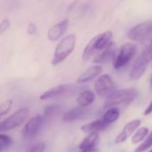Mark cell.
Returning <instances> with one entry per match:
<instances>
[{"label":"cell","mask_w":152,"mask_h":152,"mask_svg":"<svg viewBox=\"0 0 152 152\" xmlns=\"http://www.w3.org/2000/svg\"><path fill=\"white\" fill-rule=\"evenodd\" d=\"M76 101H77L78 106L83 107H87L95 101V94L93 91L89 90L83 91L79 94Z\"/></svg>","instance_id":"ac0fdd59"},{"label":"cell","mask_w":152,"mask_h":152,"mask_svg":"<svg viewBox=\"0 0 152 152\" xmlns=\"http://www.w3.org/2000/svg\"><path fill=\"white\" fill-rule=\"evenodd\" d=\"M102 72V67L101 65H91L89 68H87L77 79V82L79 83H85L88 82L92 81L96 77Z\"/></svg>","instance_id":"4fadbf2b"},{"label":"cell","mask_w":152,"mask_h":152,"mask_svg":"<svg viewBox=\"0 0 152 152\" xmlns=\"http://www.w3.org/2000/svg\"><path fill=\"white\" fill-rule=\"evenodd\" d=\"M26 31H27V33H28L29 35H33V34H35L36 31H37V26H36V24L33 23H30L28 24V26H27Z\"/></svg>","instance_id":"83f0119b"},{"label":"cell","mask_w":152,"mask_h":152,"mask_svg":"<svg viewBox=\"0 0 152 152\" xmlns=\"http://www.w3.org/2000/svg\"><path fill=\"white\" fill-rule=\"evenodd\" d=\"M96 52L95 49V38H92L89 43L85 46L83 55H82V58L84 62H87L90 60V58L94 55V53Z\"/></svg>","instance_id":"44dd1931"},{"label":"cell","mask_w":152,"mask_h":152,"mask_svg":"<svg viewBox=\"0 0 152 152\" xmlns=\"http://www.w3.org/2000/svg\"><path fill=\"white\" fill-rule=\"evenodd\" d=\"M30 110L27 107H22L16 110L4 121L0 122V132H6L22 125L28 118Z\"/></svg>","instance_id":"5b68a950"},{"label":"cell","mask_w":152,"mask_h":152,"mask_svg":"<svg viewBox=\"0 0 152 152\" xmlns=\"http://www.w3.org/2000/svg\"><path fill=\"white\" fill-rule=\"evenodd\" d=\"M137 96H138V91L133 88L115 91L106 98V100L103 105V108L107 109L111 107L130 104L137 98Z\"/></svg>","instance_id":"7a4b0ae2"},{"label":"cell","mask_w":152,"mask_h":152,"mask_svg":"<svg viewBox=\"0 0 152 152\" xmlns=\"http://www.w3.org/2000/svg\"><path fill=\"white\" fill-rule=\"evenodd\" d=\"M75 46L76 35L74 33H71L64 37L56 47L51 61L52 65H57L64 62L73 52Z\"/></svg>","instance_id":"6da1fadb"},{"label":"cell","mask_w":152,"mask_h":152,"mask_svg":"<svg viewBox=\"0 0 152 152\" xmlns=\"http://www.w3.org/2000/svg\"><path fill=\"white\" fill-rule=\"evenodd\" d=\"M68 25H69V20L66 18V19L62 20L61 22L56 23L52 27H50L48 31V39L52 42L57 41L59 39H61L65 34V32L68 29Z\"/></svg>","instance_id":"30bf717a"},{"label":"cell","mask_w":152,"mask_h":152,"mask_svg":"<svg viewBox=\"0 0 152 152\" xmlns=\"http://www.w3.org/2000/svg\"><path fill=\"white\" fill-rule=\"evenodd\" d=\"M152 59V41L149 45L141 52L138 59L136 60L134 65L131 69L129 77L132 81H137L141 78V76L144 74L148 63Z\"/></svg>","instance_id":"3957f363"},{"label":"cell","mask_w":152,"mask_h":152,"mask_svg":"<svg viewBox=\"0 0 152 152\" xmlns=\"http://www.w3.org/2000/svg\"><path fill=\"white\" fill-rule=\"evenodd\" d=\"M10 27V21L7 18H5L0 23V34L5 33Z\"/></svg>","instance_id":"484cf974"},{"label":"cell","mask_w":152,"mask_h":152,"mask_svg":"<svg viewBox=\"0 0 152 152\" xmlns=\"http://www.w3.org/2000/svg\"><path fill=\"white\" fill-rule=\"evenodd\" d=\"M95 38V49L97 50H103L106 48H107L110 43L112 42V38H113V33L111 31H107L96 37Z\"/></svg>","instance_id":"2e32d148"},{"label":"cell","mask_w":152,"mask_h":152,"mask_svg":"<svg viewBox=\"0 0 152 152\" xmlns=\"http://www.w3.org/2000/svg\"><path fill=\"white\" fill-rule=\"evenodd\" d=\"M116 53H117L116 44L112 41L107 48L103 49L99 55H97L94 57L92 62L94 64H106V63H107V62H109L111 60H114L115 56H116Z\"/></svg>","instance_id":"8fae6325"},{"label":"cell","mask_w":152,"mask_h":152,"mask_svg":"<svg viewBox=\"0 0 152 152\" xmlns=\"http://www.w3.org/2000/svg\"><path fill=\"white\" fill-rule=\"evenodd\" d=\"M140 124H141V121L140 119H134V120L127 123L124 126L122 131L118 133V135L115 137V142L116 144H120V143L126 141L140 128Z\"/></svg>","instance_id":"9c48e42d"},{"label":"cell","mask_w":152,"mask_h":152,"mask_svg":"<svg viewBox=\"0 0 152 152\" xmlns=\"http://www.w3.org/2000/svg\"><path fill=\"white\" fill-rule=\"evenodd\" d=\"M151 148H152V131L151 132H148L146 139L136 148L134 152H144Z\"/></svg>","instance_id":"7402d4cb"},{"label":"cell","mask_w":152,"mask_h":152,"mask_svg":"<svg viewBox=\"0 0 152 152\" xmlns=\"http://www.w3.org/2000/svg\"><path fill=\"white\" fill-rule=\"evenodd\" d=\"M80 152H99L98 148L93 149V150H80Z\"/></svg>","instance_id":"f546056e"},{"label":"cell","mask_w":152,"mask_h":152,"mask_svg":"<svg viewBox=\"0 0 152 152\" xmlns=\"http://www.w3.org/2000/svg\"><path fill=\"white\" fill-rule=\"evenodd\" d=\"M137 46L133 43L126 42L123 44L117 50L116 56L113 60V64L115 69H121L124 67L136 55Z\"/></svg>","instance_id":"277c9868"},{"label":"cell","mask_w":152,"mask_h":152,"mask_svg":"<svg viewBox=\"0 0 152 152\" xmlns=\"http://www.w3.org/2000/svg\"><path fill=\"white\" fill-rule=\"evenodd\" d=\"M94 89L97 95H99V97L107 98L112 92L116 91V86L110 75L102 74L96 80Z\"/></svg>","instance_id":"8992f818"},{"label":"cell","mask_w":152,"mask_h":152,"mask_svg":"<svg viewBox=\"0 0 152 152\" xmlns=\"http://www.w3.org/2000/svg\"><path fill=\"white\" fill-rule=\"evenodd\" d=\"M99 142V132H92L87 134L83 140L79 145L80 150H93L97 148V146Z\"/></svg>","instance_id":"5bb4252c"},{"label":"cell","mask_w":152,"mask_h":152,"mask_svg":"<svg viewBox=\"0 0 152 152\" xmlns=\"http://www.w3.org/2000/svg\"><path fill=\"white\" fill-rule=\"evenodd\" d=\"M12 106H13L12 99H7L5 102H3L2 104H0V117H2L3 115H7L10 111Z\"/></svg>","instance_id":"cb8c5ba5"},{"label":"cell","mask_w":152,"mask_h":152,"mask_svg":"<svg viewBox=\"0 0 152 152\" xmlns=\"http://www.w3.org/2000/svg\"><path fill=\"white\" fill-rule=\"evenodd\" d=\"M68 88H69L68 85H64V84L53 87V88L46 91L45 92H43L39 96V99L40 100H47V99H52V98L60 96V95L64 94V92H66L67 90H68Z\"/></svg>","instance_id":"e0dca14e"},{"label":"cell","mask_w":152,"mask_h":152,"mask_svg":"<svg viewBox=\"0 0 152 152\" xmlns=\"http://www.w3.org/2000/svg\"><path fill=\"white\" fill-rule=\"evenodd\" d=\"M45 148H46L45 143L44 142H39V143L35 144L28 152H43L45 150Z\"/></svg>","instance_id":"4316f807"},{"label":"cell","mask_w":152,"mask_h":152,"mask_svg":"<svg viewBox=\"0 0 152 152\" xmlns=\"http://www.w3.org/2000/svg\"><path fill=\"white\" fill-rule=\"evenodd\" d=\"M150 34H152V21H146L131 28L127 36L132 41H143Z\"/></svg>","instance_id":"52a82bcc"},{"label":"cell","mask_w":152,"mask_h":152,"mask_svg":"<svg viewBox=\"0 0 152 152\" xmlns=\"http://www.w3.org/2000/svg\"><path fill=\"white\" fill-rule=\"evenodd\" d=\"M88 112L89 111L85 107H83L80 106L77 107L71 108L64 114L63 121L65 123H72V122H75V121L83 119L87 116Z\"/></svg>","instance_id":"7c38bea8"},{"label":"cell","mask_w":152,"mask_h":152,"mask_svg":"<svg viewBox=\"0 0 152 152\" xmlns=\"http://www.w3.org/2000/svg\"><path fill=\"white\" fill-rule=\"evenodd\" d=\"M120 116V110L116 107H111L107 109L103 115V120L107 124H111L115 123Z\"/></svg>","instance_id":"d6986e66"},{"label":"cell","mask_w":152,"mask_h":152,"mask_svg":"<svg viewBox=\"0 0 152 152\" xmlns=\"http://www.w3.org/2000/svg\"><path fill=\"white\" fill-rule=\"evenodd\" d=\"M149 85H150V88H151V90H152V74H151V76H150V81H149Z\"/></svg>","instance_id":"4dcf8cb0"},{"label":"cell","mask_w":152,"mask_h":152,"mask_svg":"<svg viewBox=\"0 0 152 152\" xmlns=\"http://www.w3.org/2000/svg\"><path fill=\"white\" fill-rule=\"evenodd\" d=\"M149 132V130L148 127H140L139 128L132 136V144H138L140 142H142L146 137L148 136Z\"/></svg>","instance_id":"ffe728a7"},{"label":"cell","mask_w":152,"mask_h":152,"mask_svg":"<svg viewBox=\"0 0 152 152\" xmlns=\"http://www.w3.org/2000/svg\"><path fill=\"white\" fill-rule=\"evenodd\" d=\"M109 124H107L106 122H104L103 119H98L93 122H91L89 124H83L81 127V130L83 132L89 134L92 132H99L104 130H106L108 127Z\"/></svg>","instance_id":"9a60e30c"},{"label":"cell","mask_w":152,"mask_h":152,"mask_svg":"<svg viewBox=\"0 0 152 152\" xmlns=\"http://www.w3.org/2000/svg\"><path fill=\"white\" fill-rule=\"evenodd\" d=\"M56 110H57V106H55V105H49V106L45 107V108H44V117L48 118V117L52 116L56 113Z\"/></svg>","instance_id":"d4e9b609"},{"label":"cell","mask_w":152,"mask_h":152,"mask_svg":"<svg viewBox=\"0 0 152 152\" xmlns=\"http://www.w3.org/2000/svg\"><path fill=\"white\" fill-rule=\"evenodd\" d=\"M45 117L44 115H37L33 117H31L24 125L23 131H22V135L23 139L25 140H31L34 138L39 132L40 131L43 124H44Z\"/></svg>","instance_id":"ba28073f"},{"label":"cell","mask_w":152,"mask_h":152,"mask_svg":"<svg viewBox=\"0 0 152 152\" xmlns=\"http://www.w3.org/2000/svg\"><path fill=\"white\" fill-rule=\"evenodd\" d=\"M13 144V139L7 135L0 132V152H3L6 148L10 147Z\"/></svg>","instance_id":"603a6c76"},{"label":"cell","mask_w":152,"mask_h":152,"mask_svg":"<svg viewBox=\"0 0 152 152\" xmlns=\"http://www.w3.org/2000/svg\"><path fill=\"white\" fill-rule=\"evenodd\" d=\"M148 152H152V148H151V149H149V150H148Z\"/></svg>","instance_id":"1f68e13d"},{"label":"cell","mask_w":152,"mask_h":152,"mask_svg":"<svg viewBox=\"0 0 152 152\" xmlns=\"http://www.w3.org/2000/svg\"><path fill=\"white\" fill-rule=\"evenodd\" d=\"M152 113V99L150 101V103L148 104V106L147 107V108L145 109V111L143 112V115H148Z\"/></svg>","instance_id":"f1b7e54d"}]
</instances>
